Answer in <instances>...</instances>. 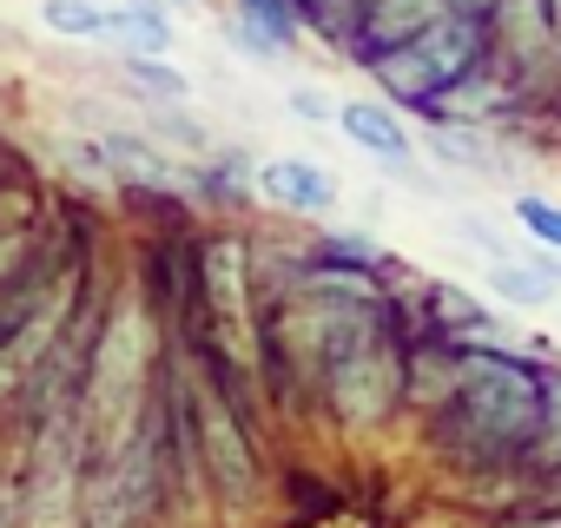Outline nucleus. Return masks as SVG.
Returning <instances> with one entry per match:
<instances>
[{
	"label": "nucleus",
	"mask_w": 561,
	"mask_h": 528,
	"mask_svg": "<svg viewBox=\"0 0 561 528\" xmlns=\"http://www.w3.org/2000/svg\"><path fill=\"white\" fill-rule=\"evenodd\" d=\"M139 390H146V318L139 305H119L100 331L93 370H87V443L93 456H119L139 429Z\"/></svg>",
	"instance_id": "nucleus-1"
},
{
	"label": "nucleus",
	"mask_w": 561,
	"mask_h": 528,
	"mask_svg": "<svg viewBox=\"0 0 561 528\" xmlns=\"http://www.w3.org/2000/svg\"><path fill=\"white\" fill-rule=\"evenodd\" d=\"M476 67H482V21H476L469 8L443 14L436 27H423L416 41H403V47H390V54H377V80H383L390 100H403V106H436V100H449L462 80H476Z\"/></svg>",
	"instance_id": "nucleus-2"
},
{
	"label": "nucleus",
	"mask_w": 561,
	"mask_h": 528,
	"mask_svg": "<svg viewBox=\"0 0 561 528\" xmlns=\"http://www.w3.org/2000/svg\"><path fill=\"white\" fill-rule=\"evenodd\" d=\"M462 416H469L476 436L515 449V443H528L541 429L548 383L522 357H508V351H469L462 357Z\"/></svg>",
	"instance_id": "nucleus-3"
},
{
	"label": "nucleus",
	"mask_w": 561,
	"mask_h": 528,
	"mask_svg": "<svg viewBox=\"0 0 561 528\" xmlns=\"http://www.w3.org/2000/svg\"><path fill=\"white\" fill-rule=\"evenodd\" d=\"M397 397H403V357H397L377 331L357 337V344L331 364V403H337L344 423H383V416L397 410Z\"/></svg>",
	"instance_id": "nucleus-4"
},
{
	"label": "nucleus",
	"mask_w": 561,
	"mask_h": 528,
	"mask_svg": "<svg viewBox=\"0 0 561 528\" xmlns=\"http://www.w3.org/2000/svg\"><path fill=\"white\" fill-rule=\"evenodd\" d=\"M80 515V436L73 416H47L27 469V528H73Z\"/></svg>",
	"instance_id": "nucleus-5"
},
{
	"label": "nucleus",
	"mask_w": 561,
	"mask_h": 528,
	"mask_svg": "<svg viewBox=\"0 0 561 528\" xmlns=\"http://www.w3.org/2000/svg\"><path fill=\"white\" fill-rule=\"evenodd\" d=\"M198 449H205V469H211V482L238 502V495H251V443H244V429H238V416H231V403L218 397V390H198Z\"/></svg>",
	"instance_id": "nucleus-6"
},
{
	"label": "nucleus",
	"mask_w": 561,
	"mask_h": 528,
	"mask_svg": "<svg viewBox=\"0 0 561 528\" xmlns=\"http://www.w3.org/2000/svg\"><path fill=\"white\" fill-rule=\"evenodd\" d=\"M205 291H211V318H218V337L251 364V311H244V244L238 238H218L205 251Z\"/></svg>",
	"instance_id": "nucleus-7"
},
{
	"label": "nucleus",
	"mask_w": 561,
	"mask_h": 528,
	"mask_svg": "<svg viewBox=\"0 0 561 528\" xmlns=\"http://www.w3.org/2000/svg\"><path fill=\"white\" fill-rule=\"evenodd\" d=\"M337 126H344V139H357L364 152H377L383 165H397L403 179H416V185H423V172H416V152H410V133L397 126V113H390V106L344 100V106H337Z\"/></svg>",
	"instance_id": "nucleus-8"
},
{
	"label": "nucleus",
	"mask_w": 561,
	"mask_h": 528,
	"mask_svg": "<svg viewBox=\"0 0 561 528\" xmlns=\"http://www.w3.org/2000/svg\"><path fill=\"white\" fill-rule=\"evenodd\" d=\"M456 8H462V0H370V14H364V54L377 60V54L416 41L423 27H436Z\"/></svg>",
	"instance_id": "nucleus-9"
},
{
	"label": "nucleus",
	"mask_w": 561,
	"mask_h": 528,
	"mask_svg": "<svg viewBox=\"0 0 561 528\" xmlns=\"http://www.w3.org/2000/svg\"><path fill=\"white\" fill-rule=\"evenodd\" d=\"M257 185L271 205H291V211H331V198H337L331 172H318L311 159H264Z\"/></svg>",
	"instance_id": "nucleus-10"
},
{
	"label": "nucleus",
	"mask_w": 561,
	"mask_h": 528,
	"mask_svg": "<svg viewBox=\"0 0 561 528\" xmlns=\"http://www.w3.org/2000/svg\"><path fill=\"white\" fill-rule=\"evenodd\" d=\"M298 27H305V8L298 0H238V41L251 47V54H277V47H291L298 41Z\"/></svg>",
	"instance_id": "nucleus-11"
},
{
	"label": "nucleus",
	"mask_w": 561,
	"mask_h": 528,
	"mask_svg": "<svg viewBox=\"0 0 561 528\" xmlns=\"http://www.w3.org/2000/svg\"><path fill=\"white\" fill-rule=\"evenodd\" d=\"M113 34L133 54H165L172 47V21H165L159 0H119V8H113Z\"/></svg>",
	"instance_id": "nucleus-12"
},
{
	"label": "nucleus",
	"mask_w": 561,
	"mask_h": 528,
	"mask_svg": "<svg viewBox=\"0 0 561 528\" xmlns=\"http://www.w3.org/2000/svg\"><path fill=\"white\" fill-rule=\"evenodd\" d=\"M41 27L67 34V41H106L113 8H100V0H41Z\"/></svg>",
	"instance_id": "nucleus-13"
},
{
	"label": "nucleus",
	"mask_w": 561,
	"mask_h": 528,
	"mask_svg": "<svg viewBox=\"0 0 561 528\" xmlns=\"http://www.w3.org/2000/svg\"><path fill=\"white\" fill-rule=\"evenodd\" d=\"M489 285H495L508 305H548L554 285H561V272H522L515 257H495V264H489Z\"/></svg>",
	"instance_id": "nucleus-14"
},
{
	"label": "nucleus",
	"mask_w": 561,
	"mask_h": 528,
	"mask_svg": "<svg viewBox=\"0 0 561 528\" xmlns=\"http://www.w3.org/2000/svg\"><path fill=\"white\" fill-rule=\"evenodd\" d=\"M106 152L119 159V172H133V179H146V185H179V179H172V165H165V159H159L146 139H126V133H113V139H106Z\"/></svg>",
	"instance_id": "nucleus-15"
},
{
	"label": "nucleus",
	"mask_w": 561,
	"mask_h": 528,
	"mask_svg": "<svg viewBox=\"0 0 561 528\" xmlns=\"http://www.w3.org/2000/svg\"><path fill=\"white\" fill-rule=\"evenodd\" d=\"M298 8H305V21H318L331 41H344V27H364L370 0H298Z\"/></svg>",
	"instance_id": "nucleus-16"
},
{
	"label": "nucleus",
	"mask_w": 561,
	"mask_h": 528,
	"mask_svg": "<svg viewBox=\"0 0 561 528\" xmlns=\"http://www.w3.org/2000/svg\"><path fill=\"white\" fill-rule=\"evenodd\" d=\"M515 218H522L528 238H541V244L561 251V205H548V198H515Z\"/></svg>",
	"instance_id": "nucleus-17"
},
{
	"label": "nucleus",
	"mask_w": 561,
	"mask_h": 528,
	"mask_svg": "<svg viewBox=\"0 0 561 528\" xmlns=\"http://www.w3.org/2000/svg\"><path fill=\"white\" fill-rule=\"evenodd\" d=\"M126 80H139V87H152V93H185V80L165 73L159 54H126Z\"/></svg>",
	"instance_id": "nucleus-18"
},
{
	"label": "nucleus",
	"mask_w": 561,
	"mask_h": 528,
	"mask_svg": "<svg viewBox=\"0 0 561 528\" xmlns=\"http://www.w3.org/2000/svg\"><path fill=\"white\" fill-rule=\"evenodd\" d=\"M436 311H443V324H462V331H482V324H489L462 291H436Z\"/></svg>",
	"instance_id": "nucleus-19"
},
{
	"label": "nucleus",
	"mask_w": 561,
	"mask_h": 528,
	"mask_svg": "<svg viewBox=\"0 0 561 528\" xmlns=\"http://www.w3.org/2000/svg\"><path fill=\"white\" fill-rule=\"evenodd\" d=\"M548 423H554V436H561V377L548 383Z\"/></svg>",
	"instance_id": "nucleus-20"
},
{
	"label": "nucleus",
	"mask_w": 561,
	"mask_h": 528,
	"mask_svg": "<svg viewBox=\"0 0 561 528\" xmlns=\"http://www.w3.org/2000/svg\"><path fill=\"white\" fill-rule=\"evenodd\" d=\"M541 21H548V27L561 34V0H541Z\"/></svg>",
	"instance_id": "nucleus-21"
},
{
	"label": "nucleus",
	"mask_w": 561,
	"mask_h": 528,
	"mask_svg": "<svg viewBox=\"0 0 561 528\" xmlns=\"http://www.w3.org/2000/svg\"><path fill=\"white\" fill-rule=\"evenodd\" d=\"M172 8H185V0H172Z\"/></svg>",
	"instance_id": "nucleus-22"
}]
</instances>
